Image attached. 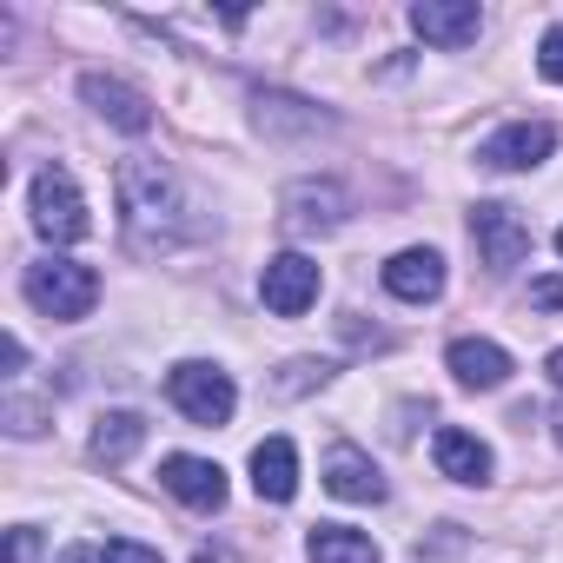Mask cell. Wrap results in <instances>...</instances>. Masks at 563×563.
Listing matches in <instances>:
<instances>
[{
    "label": "cell",
    "instance_id": "83f0119b",
    "mask_svg": "<svg viewBox=\"0 0 563 563\" xmlns=\"http://www.w3.org/2000/svg\"><path fill=\"white\" fill-rule=\"evenodd\" d=\"M556 444H563V411H556Z\"/></svg>",
    "mask_w": 563,
    "mask_h": 563
},
{
    "label": "cell",
    "instance_id": "5b68a950",
    "mask_svg": "<svg viewBox=\"0 0 563 563\" xmlns=\"http://www.w3.org/2000/svg\"><path fill=\"white\" fill-rule=\"evenodd\" d=\"M352 219V192L339 179H292L286 192H278V225H286L292 239H325Z\"/></svg>",
    "mask_w": 563,
    "mask_h": 563
},
{
    "label": "cell",
    "instance_id": "7c38bea8",
    "mask_svg": "<svg viewBox=\"0 0 563 563\" xmlns=\"http://www.w3.org/2000/svg\"><path fill=\"white\" fill-rule=\"evenodd\" d=\"M159 484H166L186 510H219V504H225V471H219L212 457L173 451V457H159Z\"/></svg>",
    "mask_w": 563,
    "mask_h": 563
},
{
    "label": "cell",
    "instance_id": "603a6c76",
    "mask_svg": "<svg viewBox=\"0 0 563 563\" xmlns=\"http://www.w3.org/2000/svg\"><path fill=\"white\" fill-rule=\"evenodd\" d=\"M537 74H543L550 87H563V21L543 27V41H537Z\"/></svg>",
    "mask_w": 563,
    "mask_h": 563
},
{
    "label": "cell",
    "instance_id": "f1b7e54d",
    "mask_svg": "<svg viewBox=\"0 0 563 563\" xmlns=\"http://www.w3.org/2000/svg\"><path fill=\"white\" fill-rule=\"evenodd\" d=\"M556 252H563V225H556Z\"/></svg>",
    "mask_w": 563,
    "mask_h": 563
},
{
    "label": "cell",
    "instance_id": "e0dca14e",
    "mask_svg": "<svg viewBox=\"0 0 563 563\" xmlns=\"http://www.w3.org/2000/svg\"><path fill=\"white\" fill-rule=\"evenodd\" d=\"M252 126H258L265 140H286V133H319V126H339V120L319 113V107L299 100V93H258V100H252Z\"/></svg>",
    "mask_w": 563,
    "mask_h": 563
},
{
    "label": "cell",
    "instance_id": "7a4b0ae2",
    "mask_svg": "<svg viewBox=\"0 0 563 563\" xmlns=\"http://www.w3.org/2000/svg\"><path fill=\"white\" fill-rule=\"evenodd\" d=\"M21 292H27V306H34L41 319L74 325V319H87V312L100 306V272L80 265V258H34V265L21 272Z\"/></svg>",
    "mask_w": 563,
    "mask_h": 563
},
{
    "label": "cell",
    "instance_id": "8992f818",
    "mask_svg": "<svg viewBox=\"0 0 563 563\" xmlns=\"http://www.w3.org/2000/svg\"><path fill=\"white\" fill-rule=\"evenodd\" d=\"M319 286H325V272H319V258H306V252H278V258H265V272H258V299H265V312H278V319H306V312L319 306Z\"/></svg>",
    "mask_w": 563,
    "mask_h": 563
},
{
    "label": "cell",
    "instance_id": "30bf717a",
    "mask_svg": "<svg viewBox=\"0 0 563 563\" xmlns=\"http://www.w3.org/2000/svg\"><path fill=\"white\" fill-rule=\"evenodd\" d=\"M477 27H484L477 0H418V8H411V34L431 41V47H471Z\"/></svg>",
    "mask_w": 563,
    "mask_h": 563
},
{
    "label": "cell",
    "instance_id": "277c9868",
    "mask_svg": "<svg viewBox=\"0 0 563 563\" xmlns=\"http://www.w3.org/2000/svg\"><path fill=\"white\" fill-rule=\"evenodd\" d=\"M166 398H173L179 418H192V424H206V431L232 424V411H239V385H232L219 365H206V358H179V365L166 372Z\"/></svg>",
    "mask_w": 563,
    "mask_h": 563
},
{
    "label": "cell",
    "instance_id": "d6986e66",
    "mask_svg": "<svg viewBox=\"0 0 563 563\" xmlns=\"http://www.w3.org/2000/svg\"><path fill=\"white\" fill-rule=\"evenodd\" d=\"M306 556L312 563H378V543L365 530H352V523H312Z\"/></svg>",
    "mask_w": 563,
    "mask_h": 563
},
{
    "label": "cell",
    "instance_id": "d4e9b609",
    "mask_svg": "<svg viewBox=\"0 0 563 563\" xmlns=\"http://www.w3.org/2000/svg\"><path fill=\"white\" fill-rule=\"evenodd\" d=\"M0 358H8V378H14V372H21V365H27V345H21V339H14V332H8V339H0Z\"/></svg>",
    "mask_w": 563,
    "mask_h": 563
},
{
    "label": "cell",
    "instance_id": "44dd1931",
    "mask_svg": "<svg viewBox=\"0 0 563 563\" xmlns=\"http://www.w3.org/2000/svg\"><path fill=\"white\" fill-rule=\"evenodd\" d=\"M0 424H8L14 438H41L47 424H54V405H41V398H8V405H0Z\"/></svg>",
    "mask_w": 563,
    "mask_h": 563
},
{
    "label": "cell",
    "instance_id": "9a60e30c",
    "mask_svg": "<svg viewBox=\"0 0 563 563\" xmlns=\"http://www.w3.org/2000/svg\"><path fill=\"white\" fill-rule=\"evenodd\" d=\"M325 490L345 504H385V471L358 451V444H332L325 457Z\"/></svg>",
    "mask_w": 563,
    "mask_h": 563
},
{
    "label": "cell",
    "instance_id": "ffe728a7",
    "mask_svg": "<svg viewBox=\"0 0 563 563\" xmlns=\"http://www.w3.org/2000/svg\"><path fill=\"white\" fill-rule=\"evenodd\" d=\"M54 563H166L153 543H133V537H107V543H67Z\"/></svg>",
    "mask_w": 563,
    "mask_h": 563
},
{
    "label": "cell",
    "instance_id": "ac0fdd59",
    "mask_svg": "<svg viewBox=\"0 0 563 563\" xmlns=\"http://www.w3.org/2000/svg\"><path fill=\"white\" fill-rule=\"evenodd\" d=\"M140 444H146V418H140V411H107V418L93 424V438H87V457L107 464V471H120Z\"/></svg>",
    "mask_w": 563,
    "mask_h": 563
},
{
    "label": "cell",
    "instance_id": "8fae6325",
    "mask_svg": "<svg viewBox=\"0 0 563 563\" xmlns=\"http://www.w3.org/2000/svg\"><path fill=\"white\" fill-rule=\"evenodd\" d=\"M444 252H431V245H405L391 265H385V292L391 299H405V306H431L438 292H444Z\"/></svg>",
    "mask_w": 563,
    "mask_h": 563
},
{
    "label": "cell",
    "instance_id": "484cf974",
    "mask_svg": "<svg viewBox=\"0 0 563 563\" xmlns=\"http://www.w3.org/2000/svg\"><path fill=\"white\" fill-rule=\"evenodd\" d=\"M34 556V530H14V563H27Z\"/></svg>",
    "mask_w": 563,
    "mask_h": 563
},
{
    "label": "cell",
    "instance_id": "2e32d148",
    "mask_svg": "<svg viewBox=\"0 0 563 563\" xmlns=\"http://www.w3.org/2000/svg\"><path fill=\"white\" fill-rule=\"evenodd\" d=\"M252 490L265 504H292L299 497V444L292 438H265L252 451Z\"/></svg>",
    "mask_w": 563,
    "mask_h": 563
},
{
    "label": "cell",
    "instance_id": "cb8c5ba5",
    "mask_svg": "<svg viewBox=\"0 0 563 563\" xmlns=\"http://www.w3.org/2000/svg\"><path fill=\"white\" fill-rule=\"evenodd\" d=\"M530 306L556 312V306H563V278H537V286H530Z\"/></svg>",
    "mask_w": 563,
    "mask_h": 563
},
{
    "label": "cell",
    "instance_id": "4fadbf2b",
    "mask_svg": "<svg viewBox=\"0 0 563 563\" xmlns=\"http://www.w3.org/2000/svg\"><path fill=\"white\" fill-rule=\"evenodd\" d=\"M444 372L464 385V391H497L517 365H510V352L497 345V339H451V352H444Z\"/></svg>",
    "mask_w": 563,
    "mask_h": 563
},
{
    "label": "cell",
    "instance_id": "52a82bcc",
    "mask_svg": "<svg viewBox=\"0 0 563 563\" xmlns=\"http://www.w3.org/2000/svg\"><path fill=\"white\" fill-rule=\"evenodd\" d=\"M471 245H477V258L504 278V272H517V265L530 258V225H523L510 206L477 199V206H471Z\"/></svg>",
    "mask_w": 563,
    "mask_h": 563
},
{
    "label": "cell",
    "instance_id": "6da1fadb",
    "mask_svg": "<svg viewBox=\"0 0 563 563\" xmlns=\"http://www.w3.org/2000/svg\"><path fill=\"white\" fill-rule=\"evenodd\" d=\"M113 186H120V239H126L133 258H166V252H179L186 239H199L186 179H179L166 159L133 153V159H120Z\"/></svg>",
    "mask_w": 563,
    "mask_h": 563
},
{
    "label": "cell",
    "instance_id": "4316f807",
    "mask_svg": "<svg viewBox=\"0 0 563 563\" xmlns=\"http://www.w3.org/2000/svg\"><path fill=\"white\" fill-rule=\"evenodd\" d=\"M543 372H550V385H556V391H563V345H556V352H550V358H543Z\"/></svg>",
    "mask_w": 563,
    "mask_h": 563
},
{
    "label": "cell",
    "instance_id": "5bb4252c",
    "mask_svg": "<svg viewBox=\"0 0 563 563\" xmlns=\"http://www.w3.org/2000/svg\"><path fill=\"white\" fill-rule=\"evenodd\" d=\"M431 464H438L451 484H490V471H497L490 444H484L477 431H457V424H444V431L431 438Z\"/></svg>",
    "mask_w": 563,
    "mask_h": 563
},
{
    "label": "cell",
    "instance_id": "7402d4cb",
    "mask_svg": "<svg viewBox=\"0 0 563 563\" xmlns=\"http://www.w3.org/2000/svg\"><path fill=\"white\" fill-rule=\"evenodd\" d=\"M312 385H332V365H325V358H292L286 378H272L278 398H299V391H312Z\"/></svg>",
    "mask_w": 563,
    "mask_h": 563
},
{
    "label": "cell",
    "instance_id": "9c48e42d",
    "mask_svg": "<svg viewBox=\"0 0 563 563\" xmlns=\"http://www.w3.org/2000/svg\"><path fill=\"white\" fill-rule=\"evenodd\" d=\"M80 100L107 120V126H120V133H146L153 126V100L133 87V80H120V74H80Z\"/></svg>",
    "mask_w": 563,
    "mask_h": 563
},
{
    "label": "cell",
    "instance_id": "ba28073f",
    "mask_svg": "<svg viewBox=\"0 0 563 563\" xmlns=\"http://www.w3.org/2000/svg\"><path fill=\"white\" fill-rule=\"evenodd\" d=\"M550 153H556V126H543V120H510L490 140H477V166H490V173H530Z\"/></svg>",
    "mask_w": 563,
    "mask_h": 563
},
{
    "label": "cell",
    "instance_id": "3957f363",
    "mask_svg": "<svg viewBox=\"0 0 563 563\" xmlns=\"http://www.w3.org/2000/svg\"><path fill=\"white\" fill-rule=\"evenodd\" d=\"M27 219H34V232H41L47 245H80V239L93 232L87 192H80V179H74L67 166H41V173H34V186H27Z\"/></svg>",
    "mask_w": 563,
    "mask_h": 563
}]
</instances>
